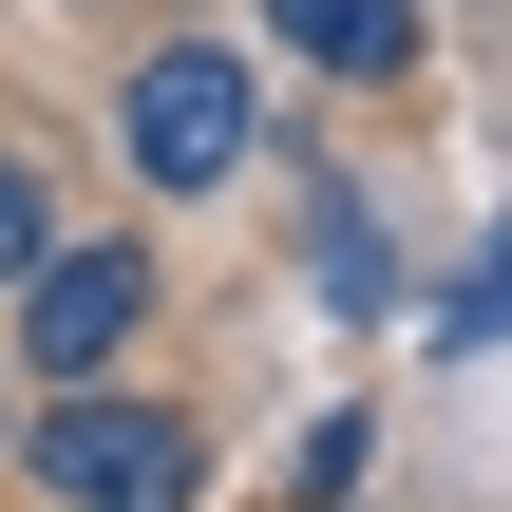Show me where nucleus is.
Instances as JSON below:
<instances>
[{"label": "nucleus", "instance_id": "nucleus-1", "mask_svg": "<svg viewBox=\"0 0 512 512\" xmlns=\"http://www.w3.org/2000/svg\"><path fill=\"white\" fill-rule=\"evenodd\" d=\"M38 494H57V512H190V494H209V437L152 418V399L57 380V418H38Z\"/></svg>", "mask_w": 512, "mask_h": 512}, {"label": "nucleus", "instance_id": "nucleus-2", "mask_svg": "<svg viewBox=\"0 0 512 512\" xmlns=\"http://www.w3.org/2000/svg\"><path fill=\"white\" fill-rule=\"evenodd\" d=\"M133 171H152V190L247 171V57H228V38H171V57L133 76Z\"/></svg>", "mask_w": 512, "mask_h": 512}, {"label": "nucleus", "instance_id": "nucleus-3", "mask_svg": "<svg viewBox=\"0 0 512 512\" xmlns=\"http://www.w3.org/2000/svg\"><path fill=\"white\" fill-rule=\"evenodd\" d=\"M133 323H152V266H133V247H38V266H19V361H38V380H95Z\"/></svg>", "mask_w": 512, "mask_h": 512}, {"label": "nucleus", "instance_id": "nucleus-4", "mask_svg": "<svg viewBox=\"0 0 512 512\" xmlns=\"http://www.w3.org/2000/svg\"><path fill=\"white\" fill-rule=\"evenodd\" d=\"M266 19H285L323 76H399V57H418V0H266Z\"/></svg>", "mask_w": 512, "mask_h": 512}, {"label": "nucleus", "instance_id": "nucleus-5", "mask_svg": "<svg viewBox=\"0 0 512 512\" xmlns=\"http://www.w3.org/2000/svg\"><path fill=\"white\" fill-rule=\"evenodd\" d=\"M38 247H57V209H38V171H19V152H0V285H19V266H38Z\"/></svg>", "mask_w": 512, "mask_h": 512}, {"label": "nucleus", "instance_id": "nucleus-6", "mask_svg": "<svg viewBox=\"0 0 512 512\" xmlns=\"http://www.w3.org/2000/svg\"><path fill=\"white\" fill-rule=\"evenodd\" d=\"M494 323H512V247L475 266V285H456V342H494Z\"/></svg>", "mask_w": 512, "mask_h": 512}]
</instances>
